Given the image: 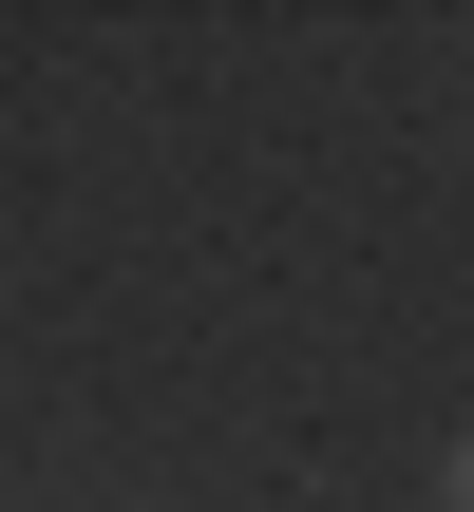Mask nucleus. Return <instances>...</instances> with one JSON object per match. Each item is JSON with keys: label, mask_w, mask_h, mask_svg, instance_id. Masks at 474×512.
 Listing matches in <instances>:
<instances>
[{"label": "nucleus", "mask_w": 474, "mask_h": 512, "mask_svg": "<svg viewBox=\"0 0 474 512\" xmlns=\"http://www.w3.org/2000/svg\"><path fill=\"white\" fill-rule=\"evenodd\" d=\"M437 512H474V437H456V456H437Z\"/></svg>", "instance_id": "f257e3e1"}]
</instances>
